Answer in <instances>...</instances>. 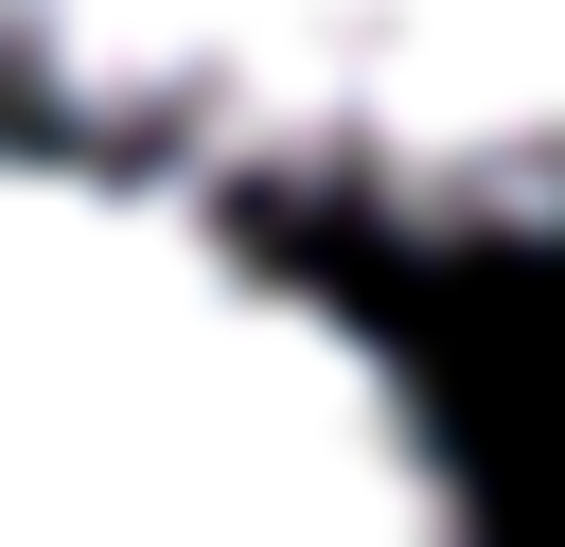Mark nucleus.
Wrapping results in <instances>:
<instances>
[{"instance_id": "f03ea898", "label": "nucleus", "mask_w": 565, "mask_h": 547, "mask_svg": "<svg viewBox=\"0 0 565 547\" xmlns=\"http://www.w3.org/2000/svg\"><path fill=\"white\" fill-rule=\"evenodd\" d=\"M0 88L194 194L406 247L565 229V0H0Z\"/></svg>"}, {"instance_id": "f257e3e1", "label": "nucleus", "mask_w": 565, "mask_h": 547, "mask_svg": "<svg viewBox=\"0 0 565 547\" xmlns=\"http://www.w3.org/2000/svg\"><path fill=\"white\" fill-rule=\"evenodd\" d=\"M0 547H477L406 353L230 194L0 124Z\"/></svg>"}]
</instances>
